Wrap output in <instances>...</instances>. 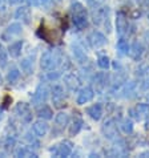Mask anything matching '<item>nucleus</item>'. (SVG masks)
Masks as SVG:
<instances>
[{
  "label": "nucleus",
  "instance_id": "1",
  "mask_svg": "<svg viewBox=\"0 0 149 158\" xmlns=\"http://www.w3.org/2000/svg\"><path fill=\"white\" fill-rule=\"evenodd\" d=\"M63 61H64V55L60 49L45 51L41 56V68L47 72L53 71L59 65L63 64Z\"/></svg>",
  "mask_w": 149,
  "mask_h": 158
},
{
  "label": "nucleus",
  "instance_id": "2",
  "mask_svg": "<svg viewBox=\"0 0 149 158\" xmlns=\"http://www.w3.org/2000/svg\"><path fill=\"white\" fill-rule=\"evenodd\" d=\"M72 20L77 29H83L88 25V17H87V11L83 4L74 3L72 6Z\"/></svg>",
  "mask_w": 149,
  "mask_h": 158
},
{
  "label": "nucleus",
  "instance_id": "3",
  "mask_svg": "<svg viewBox=\"0 0 149 158\" xmlns=\"http://www.w3.org/2000/svg\"><path fill=\"white\" fill-rule=\"evenodd\" d=\"M20 33H21V25L19 23H12L4 31V33L2 35V39L4 41H10L11 39H14L15 36H19Z\"/></svg>",
  "mask_w": 149,
  "mask_h": 158
},
{
  "label": "nucleus",
  "instance_id": "4",
  "mask_svg": "<svg viewBox=\"0 0 149 158\" xmlns=\"http://www.w3.org/2000/svg\"><path fill=\"white\" fill-rule=\"evenodd\" d=\"M95 96V92L92 89L91 86H85V88H81L80 90H79V94H77V104L79 105H84L87 102H89L92 101Z\"/></svg>",
  "mask_w": 149,
  "mask_h": 158
},
{
  "label": "nucleus",
  "instance_id": "5",
  "mask_svg": "<svg viewBox=\"0 0 149 158\" xmlns=\"http://www.w3.org/2000/svg\"><path fill=\"white\" fill-rule=\"evenodd\" d=\"M51 152L57 157H68L72 152V143L69 141H64L63 143L56 145L55 148H52Z\"/></svg>",
  "mask_w": 149,
  "mask_h": 158
},
{
  "label": "nucleus",
  "instance_id": "6",
  "mask_svg": "<svg viewBox=\"0 0 149 158\" xmlns=\"http://www.w3.org/2000/svg\"><path fill=\"white\" fill-rule=\"evenodd\" d=\"M103 133L107 138L109 139H115L119 137V131H117V126L115 125V121L113 120H109L104 124L103 126Z\"/></svg>",
  "mask_w": 149,
  "mask_h": 158
},
{
  "label": "nucleus",
  "instance_id": "7",
  "mask_svg": "<svg viewBox=\"0 0 149 158\" xmlns=\"http://www.w3.org/2000/svg\"><path fill=\"white\" fill-rule=\"evenodd\" d=\"M116 31L119 33V36L121 37L128 32V20H126L125 15L121 14V12H119L116 16Z\"/></svg>",
  "mask_w": 149,
  "mask_h": 158
},
{
  "label": "nucleus",
  "instance_id": "8",
  "mask_svg": "<svg viewBox=\"0 0 149 158\" xmlns=\"http://www.w3.org/2000/svg\"><path fill=\"white\" fill-rule=\"evenodd\" d=\"M88 41L93 48H100V47H103L104 44L107 43V37H105L101 32L95 31V32H92L88 36Z\"/></svg>",
  "mask_w": 149,
  "mask_h": 158
},
{
  "label": "nucleus",
  "instance_id": "9",
  "mask_svg": "<svg viewBox=\"0 0 149 158\" xmlns=\"http://www.w3.org/2000/svg\"><path fill=\"white\" fill-rule=\"evenodd\" d=\"M16 113L21 117V120H23L24 122H29L31 120H32V112H31V109L27 104L24 102H20L16 105Z\"/></svg>",
  "mask_w": 149,
  "mask_h": 158
},
{
  "label": "nucleus",
  "instance_id": "10",
  "mask_svg": "<svg viewBox=\"0 0 149 158\" xmlns=\"http://www.w3.org/2000/svg\"><path fill=\"white\" fill-rule=\"evenodd\" d=\"M48 97V89L44 85H39L36 92L33 94V104L39 105V104H44Z\"/></svg>",
  "mask_w": 149,
  "mask_h": 158
},
{
  "label": "nucleus",
  "instance_id": "11",
  "mask_svg": "<svg viewBox=\"0 0 149 158\" xmlns=\"http://www.w3.org/2000/svg\"><path fill=\"white\" fill-rule=\"evenodd\" d=\"M32 131L36 137H44L48 131V124L45 121H36L32 125Z\"/></svg>",
  "mask_w": 149,
  "mask_h": 158
},
{
  "label": "nucleus",
  "instance_id": "12",
  "mask_svg": "<svg viewBox=\"0 0 149 158\" xmlns=\"http://www.w3.org/2000/svg\"><path fill=\"white\" fill-rule=\"evenodd\" d=\"M130 113H132V116L136 117L137 120L140 118L145 117L147 114H149V105L148 104H137V106L130 109Z\"/></svg>",
  "mask_w": 149,
  "mask_h": 158
},
{
  "label": "nucleus",
  "instance_id": "13",
  "mask_svg": "<svg viewBox=\"0 0 149 158\" xmlns=\"http://www.w3.org/2000/svg\"><path fill=\"white\" fill-rule=\"evenodd\" d=\"M87 113L89 114L91 118H93L95 121H99L103 116V106L101 104H93L92 106L87 108Z\"/></svg>",
  "mask_w": 149,
  "mask_h": 158
},
{
  "label": "nucleus",
  "instance_id": "14",
  "mask_svg": "<svg viewBox=\"0 0 149 158\" xmlns=\"http://www.w3.org/2000/svg\"><path fill=\"white\" fill-rule=\"evenodd\" d=\"M143 53H144V47L141 45V43L134 41L132 44V47L129 48V55L132 56L133 60H138V59H141Z\"/></svg>",
  "mask_w": 149,
  "mask_h": 158
},
{
  "label": "nucleus",
  "instance_id": "15",
  "mask_svg": "<svg viewBox=\"0 0 149 158\" xmlns=\"http://www.w3.org/2000/svg\"><path fill=\"white\" fill-rule=\"evenodd\" d=\"M15 17L16 19H19L21 21H24L25 24L29 23V19H31V10L28 7H20L17 8L16 14H15Z\"/></svg>",
  "mask_w": 149,
  "mask_h": 158
},
{
  "label": "nucleus",
  "instance_id": "16",
  "mask_svg": "<svg viewBox=\"0 0 149 158\" xmlns=\"http://www.w3.org/2000/svg\"><path fill=\"white\" fill-rule=\"evenodd\" d=\"M20 68L25 74H31L33 72V57H25L20 61Z\"/></svg>",
  "mask_w": 149,
  "mask_h": 158
},
{
  "label": "nucleus",
  "instance_id": "17",
  "mask_svg": "<svg viewBox=\"0 0 149 158\" xmlns=\"http://www.w3.org/2000/svg\"><path fill=\"white\" fill-rule=\"evenodd\" d=\"M51 92H52V98H53L56 104H59L60 101L64 100V88L61 85H53Z\"/></svg>",
  "mask_w": 149,
  "mask_h": 158
},
{
  "label": "nucleus",
  "instance_id": "18",
  "mask_svg": "<svg viewBox=\"0 0 149 158\" xmlns=\"http://www.w3.org/2000/svg\"><path fill=\"white\" fill-rule=\"evenodd\" d=\"M21 48H23V41L17 40L8 47V53H10L12 57H19L20 53H21Z\"/></svg>",
  "mask_w": 149,
  "mask_h": 158
},
{
  "label": "nucleus",
  "instance_id": "19",
  "mask_svg": "<svg viewBox=\"0 0 149 158\" xmlns=\"http://www.w3.org/2000/svg\"><path fill=\"white\" fill-rule=\"evenodd\" d=\"M64 81H65V85L71 90H76L79 85H80V81H79V78L74 76V74H67V76L64 77Z\"/></svg>",
  "mask_w": 149,
  "mask_h": 158
},
{
  "label": "nucleus",
  "instance_id": "20",
  "mask_svg": "<svg viewBox=\"0 0 149 158\" xmlns=\"http://www.w3.org/2000/svg\"><path fill=\"white\" fill-rule=\"evenodd\" d=\"M55 122H56V125H59V126H61V128H64V126H67L68 122H69V116L65 112H60V113L56 114Z\"/></svg>",
  "mask_w": 149,
  "mask_h": 158
},
{
  "label": "nucleus",
  "instance_id": "21",
  "mask_svg": "<svg viewBox=\"0 0 149 158\" xmlns=\"http://www.w3.org/2000/svg\"><path fill=\"white\" fill-rule=\"evenodd\" d=\"M19 78H20V71L16 67H12L7 74V80L10 81V84H14V82H16Z\"/></svg>",
  "mask_w": 149,
  "mask_h": 158
},
{
  "label": "nucleus",
  "instance_id": "22",
  "mask_svg": "<svg viewBox=\"0 0 149 158\" xmlns=\"http://www.w3.org/2000/svg\"><path fill=\"white\" fill-rule=\"evenodd\" d=\"M52 114H53V112H52V109L49 106H47V105H43V108H40L37 110V116L40 118H44V120L52 118Z\"/></svg>",
  "mask_w": 149,
  "mask_h": 158
},
{
  "label": "nucleus",
  "instance_id": "23",
  "mask_svg": "<svg viewBox=\"0 0 149 158\" xmlns=\"http://www.w3.org/2000/svg\"><path fill=\"white\" fill-rule=\"evenodd\" d=\"M81 128H83V121L80 118H74L71 125V129H69V133H71V135H76L81 130Z\"/></svg>",
  "mask_w": 149,
  "mask_h": 158
},
{
  "label": "nucleus",
  "instance_id": "24",
  "mask_svg": "<svg viewBox=\"0 0 149 158\" xmlns=\"http://www.w3.org/2000/svg\"><path fill=\"white\" fill-rule=\"evenodd\" d=\"M117 49L121 55H128L129 53V45H128V41L125 40V39H120L119 41H117Z\"/></svg>",
  "mask_w": 149,
  "mask_h": 158
},
{
  "label": "nucleus",
  "instance_id": "25",
  "mask_svg": "<svg viewBox=\"0 0 149 158\" xmlns=\"http://www.w3.org/2000/svg\"><path fill=\"white\" fill-rule=\"evenodd\" d=\"M73 55H74V57H76L79 60V63H85V60H87V56H85V52L81 49L80 47H74L73 48Z\"/></svg>",
  "mask_w": 149,
  "mask_h": 158
},
{
  "label": "nucleus",
  "instance_id": "26",
  "mask_svg": "<svg viewBox=\"0 0 149 158\" xmlns=\"http://www.w3.org/2000/svg\"><path fill=\"white\" fill-rule=\"evenodd\" d=\"M16 156L17 157H36V154L32 150H29L28 148H19L16 150Z\"/></svg>",
  "mask_w": 149,
  "mask_h": 158
},
{
  "label": "nucleus",
  "instance_id": "27",
  "mask_svg": "<svg viewBox=\"0 0 149 158\" xmlns=\"http://www.w3.org/2000/svg\"><path fill=\"white\" fill-rule=\"evenodd\" d=\"M121 129H122V131H124V133H126V134L132 133V130H133V124H132V121L128 120V118L122 120V122H121Z\"/></svg>",
  "mask_w": 149,
  "mask_h": 158
},
{
  "label": "nucleus",
  "instance_id": "28",
  "mask_svg": "<svg viewBox=\"0 0 149 158\" xmlns=\"http://www.w3.org/2000/svg\"><path fill=\"white\" fill-rule=\"evenodd\" d=\"M97 65L101 69H108L109 68V59L107 56H101V57H99V60H97Z\"/></svg>",
  "mask_w": 149,
  "mask_h": 158
},
{
  "label": "nucleus",
  "instance_id": "29",
  "mask_svg": "<svg viewBox=\"0 0 149 158\" xmlns=\"http://www.w3.org/2000/svg\"><path fill=\"white\" fill-rule=\"evenodd\" d=\"M7 61H8V53L4 48L0 47V67H6Z\"/></svg>",
  "mask_w": 149,
  "mask_h": 158
},
{
  "label": "nucleus",
  "instance_id": "30",
  "mask_svg": "<svg viewBox=\"0 0 149 158\" xmlns=\"http://www.w3.org/2000/svg\"><path fill=\"white\" fill-rule=\"evenodd\" d=\"M134 86H136V84L133 81H129L128 84L125 85V88H124V93H125V97L126 96H129V93H132L133 92V89H134Z\"/></svg>",
  "mask_w": 149,
  "mask_h": 158
},
{
  "label": "nucleus",
  "instance_id": "31",
  "mask_svg": "<svg viewBox=\"0 0 149 158\" xmlns=\"http://www.w3.org/2000/svg\"><path fill=\"white\" fill-rule=\"evenodd\" d=\"M59 76H60V73L59 72H52V71H49V74H48V78H49V80H57V78H59Z\"/></svg>",
  "mask_w": 149,
  "mask_h": 158
},
{
  "label": "nucleus",
  "instance_id": "32",
  "mask_svg": "<svg viewBox=\"0 0 149 158\" xmlns=\"http://www.w3.org/2000/svg\"><path fill=\"white\" fill-rule=\"evenodd\" d=\"M40 3L44 8H49L52 6V3H53V0H40Z\"/></svg>",
  "mask_w": 149,
  "mask_h": 158
},
{
  "label": "nucleus",
  "instance_id": "33",
  "mask_svg": "<svg viewBox=\"0 0 149 158\" xmlns=\"http://www.w3.org/2000/svg\"><path fill=\"white\" fill-rule=\"evenodd\" d=\"M27 3L32 7H37L39 4H40V0H27Z\"/></svg>",
  "mask_w": 149,
  "mask_h": 158
},
{
  "label": "nucleus",
  "instance_id": "34",
  "mask_svg": "<svg viewBox=\"0 0 149 158\" xmlns=\"http://www.w3.org/2000/svg\"><path fill=\"white\" fill-rule=\"evenodd\" d=\"M21 2H23V0H8V3L12 4V6H14V4H19Z\"/></svg>",
  "mask_w": 149,
  "mask_h": 158
},
{
  "label": "nucleus",
  "instance_id": "35",
  "mask_svg": "<svg viewBox=\"0 0 149 158\" xmlns=\"http://www.w3.org/2000/svg\"><path fill=\"white\" fill-rule=\"evenodd\" d=\"M147 100H148V102H149V93H148V96H147Z\"/></svg>",
  "mask_w": 149,
  "mask_h": 158
},
{
  "label": "nucleus",
  "instance_id": "36",
  "mask_svg": "<svg viewBox=\"0 0 149 158\" xmlns=\"http://www.w3.org/2000/svg\"><path fill=\"white\" fill-rule=\"evenodd\" d=\"M0 84H2V76H0Z\"/></svg>",
  "mask_w": 149,
  "mask_h": 158
},
{
  "label": "nucleus",
  "instance_id": "37",
  "mask_svg": "<svg viewBox=\"0 0 149 158\" xmlns=\"http://www.w3.org/2000/svg\"><path fill=\"white\" fill-rule=\"evenodd\" d=\"M148 6H149V0H148Z\"/></svg>",
  "mask_w": 149,
  "mask_h": 158
},
{
  "label": "nucleus",
  "instance_id": "38",
  "mask_svg": "<svg viewBox=\"0 0 149 158\" xmlns=\"http://www.w3.org/2000/svg\"><path fill=\"white\" fill-rule=\"evenodd\" d=\"M148 17H149V16H148Z\"/></svg>",
  "mask_w": 149,
  "mask_h": 158
}]
</instances>
